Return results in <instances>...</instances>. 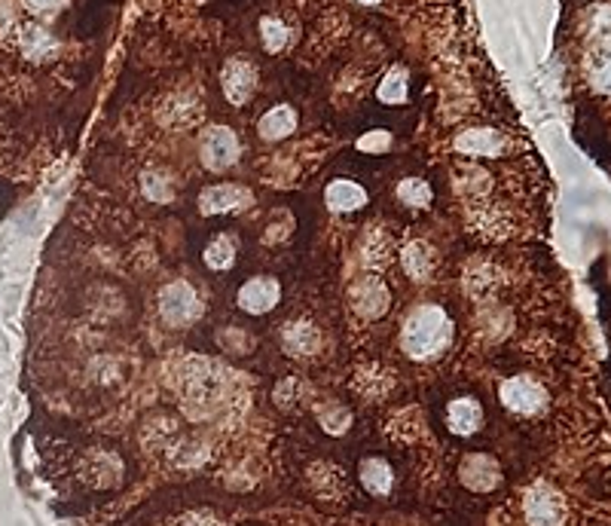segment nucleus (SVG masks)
Listing matches in <instances>:
<instances>
[{
    "mask_svg": "<svg viewBox=\"0 0 611 526\" xmlns=\"http://www.w3.org/2000/svg\"><path fill=\"white\" fill-rule=\"evenodd\" d=\"M324 203H328L333 214H351L367 205V190L358 181L337 178L328 184V190H324Z\"/></svg>",
    "mask_w": 611,
    "mask_h": 526,
    "instance_id": "nucleus-10",
    "label": "nucleus"
},
{
    "mask_svg": "<svg viewBox=\"0 0 611 526\" xmlns=\"http://www.w3.org/2000/svg\"><path fill=\"white\" fill-rule=\"evenodd\" d=\"M10 25H13V10H10V4H4V0H0V31L10 28Z\"/></svg>",
    "mask_w": 611,
    "mask_h": 526,
    "instance_id": "nucleus-28",
    "label": "nucleus"
},
{
    "mask_svg": "<svg viewBox=\"0 0 611 526\" xmlns=\"http://www.w3.org/2000/svg\"><path fill=\"white\" fill-rule=\"evenodd\" d=\"M199 154H202L205 169L212 172H227L230 165H236L241 147H239V135L227 126H212L205 129L202 144H199Z\"/></svg>",
    "mask_w": 611,
    "mask_h": 526,
    "instance_id": "nucleus-4",
    "label": "nucleus"
},
{
    "mask_svg": "<svg viewBox=\"0 0 611 526\" xmlns=\"http://www.w3.org/2000/svg\"><path fill=\"white\" fill-rule=\"evenodd\" d=\"M453 340V322L440 306H419L407 315L400 328V349L413 362H431Z\"/></svg>",
    "mask_w": 611,
    "mask_h": 526,
    "instance_id": "nucleus-1",
    "label": "nucleus"
},
{
    "mask_svg": "<svg viewBox=\"0 0 611 526\" xmlns=\"http://www.w3.org/2000/svg\"><path fill=\"white\" fill-rule=\"evenodd\" d=\"M251 203V194L248 187H241V184H217V187H208L202 190V196H199V208H202V214H227V212H236V208H245Z\"/></svg>",
    "mask_w": 611,
    "mask_h": 526,
    "instance_id": "nucleus-9",
    "label": "nucleus"
},
{
    "mask_svg": "<svg viewBox=\"0 0 611 526\" xmlns=\"http://www.w3.org/2000/svg\"><path fill=\"white\" fill-rule=\"evenodd\" d=\"M205 266L214 273H227L232 261H236V242H232L230 236H217L212 245L205 248Z\"/></svg>",
    "mask_w": 611,
    "mask_h": 526,
    "instance_id": "nucleus-21",
    "label": "nucleus"
},
{
    "mask_svg": "<svg viewBox=\"0 0 611 526\" xmlns=\"http://www.w3.org/2000/svg\"><path fill=\"white\" fill-rule=\"evenodd\" d=\"M498 401L517 416H535L547 407V392H544L541 382H535L532 377H510L501 382Z\"/></svg>",
    "mask_w": 611,
    "mask_h": 526,
    "instance_id": "nucleus-3",
    "label": "nucleus"
},
{
    "mask_svg": "<svg viewBox=\"0 0 611 526\" xmlns=\"http://www.w3.org/2000/svg\"><path fill=\"white\" fill-rule=\"evenodd\" d=\"M318 346H321V337H318V328L312 322L297 319V322H288L281 328V349L288 355H297V358L315 355Z\"/></svg>",
    "mask_w": 611,
    "mask_h": 526,
    "instance_id": "nucleus-11",
    "label": "nucleus"
},
{
    "mask_svg": "<svg viewBox=\"0 0 611 526\" xmlns=\"http://www.w3.org/2000/svg\"><path fill=\"white\" fill-rule=\"evenodd\" d=\"M526 521L529 526H563L566 521V502L563 496L547 487V483H535V487L526 492Z\"/></svg>",
    "mask_w": 611,
    "mask_h": 526,
    "instance_id": "nucleus-5",
    "label": "nucleus"
},
{
    "mask_svg": "<svg viewBox=\"0 0 611 526\" xmlns=\"http://www.w3.org/2000/svg\"><path fill=\"white\" fill-rule=\"evenodd\" d=\"M462 481L471 490H492L498 483V465L489 456H468L462 465Z\"/></svg>",
    "mask_w": 611,
    "mask_h": 526,
    "instance_id": "nucleus-16",
    "label": "nucleus"
},
{
    "mask_svg": "<svg viewBox=\"0 0 611 526\" xmlns=\"http://www.w3.org/2000/svg\"><path fill=\"white\" fill-rule=\"evenodd\" d=\"M141 184H144V194L150 199H156V203H169V199H172V181L165 178V174L147 172L144 178H141Z\"/></svg>",
    "mask_w": 611,
    "mask_h": 526,
    "instance_id": "nucleus-24",
    "label": "nucleus"
},
{
    "mask_svg": "<svg viewBox=\"0 0 611 526\" xmlns=\"http://www.w3.org/2000/svg\"><path fill=\"white\" fill-rule=\"evenodd\" d=\"M590 83H593V89L602 92V95H611V40L608 44H599V49L593 53Z\"/></svg>",
    "mask_w": 611,
    "mask_h": 526,
    "instance_id": "nucleus-20",
    "label": "nucleus"
},
{
    "mask_svg": "<svg viewBox=\"0 0 611 526\" xmlns=\"http://www.w3.org/2000/svg\"><path fill=\"white\" fill-rule=\"evenodd\" d=\"M398 199L409 208H425L431 203V187L422 178H404L398 184Z\"/></svg>",
    "mask_w": 611,
    "mask_h": 526,
    "instance_id": "nucleus-22",
    "label": "nucleus"
},
{
    "mask_svg": "<svg viewBox=\"0 0 611 526\" xmlns=\"http://www.w3.org/2000/svg\"><path fill=\"white\" fill-rule=\"evenodd\" d=\"M361 4H370L373 6V4H379V0H361Z\"/></svg>",
    "mask_w": 611,
    "mask_h": 526,
    "instance_id": "nucleus-29",
    "label": "nucleus"
},
{
    "mask_svg": "<svg viewBox=\"0 0 611 526\" xmlns=\"http://www.w3.org/2000/svg\"><path fill=\"white\" fill-rule=\"evenodd\" d=\"M389 306H391V294L382 279L364 275V279L355 282V288H351V309H355L361 319H379V315L389 313Z\"/></svg>",
    "mask_w": 611,
    "mask_h": 526,
    "instance_id": "nucleus-6",
    "label": "nucleus"
},
{
    "mask_svg": "<svg viewBox=\"0 0 611 526\" xmlns=\"http://www.w3.org/2000/svg\"><path fill=\"white\" fill-rule=\"evenodd\" d=\"M508 141L496 129H468L456 138V150L468 156H501Z\"/></svg>",
    "mask_w": 611,
    "mask_h": 526,
    "instance_id": "nucleus-12",
    "label": "nucleus"
},
{
    "mask_svg": "<svg viewBox=\"0 0 611 526\" xmlns=\"http://www.w3.org/2000/svg\"><path fill=\"white\" fill-rule=\"evenodd\" d=\"M590 31H593V37H599V44H608L611 40V6H599V10H593Z\"/></svg>",
    "mask_w": 611,
    "mask_h": 526,
    "instance_id": "nucleus-25",
    "label": "nucleus"
},
{
    "mask_svg": "<svg viewBox=\"0 0 611 526\" xmlns=\"http://www.w3.org/2000/svg\"><path fill=\"white\" fill-rule=\"evenodd\" d=\"M400 261H404L407 275H413L416 282H425L434 273V252L419 239L407 242L404 252H400Z\"/></svg>",
    "mask_w": 611,
    "mask_h": 526,
    "instance_id": "nucleus-18",
    "label": "nucleus"
},
{
    "mask_svg": "<svg viewBox=\"0 0 611 526\" xmlns=\"http://www.w3.org/2000/svg\"><path fill=\"white\" fill-rule=\"evenodd\" d=\"M25 4H28L34 13H53L64 4V0H25Z\"/></svg>",
    "mask_w": 611,
    "mask_h": 526,
    "instance_id": "nucleus-27",
    "label": "nucleus"
},
{
    "mask_svg": "<svg viewBox=\"0 0 611 526\" xmlns=\"http://www.w3.org/2000/svg\"><path fill=\"white\" fill-rule=\"evenodd\" d=\"M361 483L373 496H389L391 487H395V471H391V465L385 459L370 456L361 462Z\"/></svg>",
    "mask_w": 611,
    "mask_h": 526,
    "instance_id": "nucleus-17",
    "label": "nucleus"
},
{
    "mask_svg": "<svg viewBox=\"0 0 611 526\" xmlns=\"http://www.w3.org/2000/svg\"><path fill=\"white\" fill-rule=\"evenodd\" d=\"M407 89H409L407 71L404 68H391L389 74H385V80L379 83V89H376V95H379L382 104H404L407 102Z\"/></svg>",
    "mask_w": 611,
    "mask_h": 526,
    "instance_id": "nucleus-19",
    "label": "nucleus"
},
{
    "mask_svg": "<svg viewBox=\"0 0 611 526\" xmlns=\"http://www.w3.org/2000/svg\"><path fill=\"white\" fill-rule=\"evenodd\" d=\"M294 129H297V114H294V107H288V104H279V107H272V111H266L261 116V123H257V132H261L263 141H281Z\"/></svg>",
    "mask_w": 611,
    "mask_h": 526,
    "instance_id": "nucleus-14",
    "label": "nucleus"
},
{
    "mask_svg": "<svg viewBox=\"0 0 611 526\" xmlns=\"http://www.w3.org/2000/svg\"><path fill=\"white\" fill-rule=\"evenodd\" d=\"M159 315L172 328L192 324L202 315V297L196 294V288L190 282H172V285L159 291Z\"/></svg>",
    "mask_w": 611,
    "mask_h": 526,
    "instance_id": "nucleus-2",
    "label": "nucleus"
},
{
    "mask_svg": "<svg viewBox=\"0 0 611 526\" xmlns=\"http://www.w3.org/2000/svg\"><path fill=\"white\" fill-rule=\"evenodd\" d=\"M281 300V288L279 282L272 279V275H254V279H248L245 285L239 288V297L236 303L241 313L248 315H263L270 313V309Z\"/></svg>",
    "mask_w": 611,
    "mask_h": 526,
    "instance_id": "nucleus-7",
    "label": "nucleus"
},
{
    "mask_svg": "<svg viewBox=\"0 0 611 526\" xmlns=\"http://www.w3.org/2000/svg\"><path fill=\"white\" fill-rule=\"evenodd\" d=\"M221 86H223V95H227L230 104H245L257 89L254 65L245 62V58H230V62L223 65Z\"/></svg>",
    "mask_w": 611,
    "mask_h": 526,
    "instance_id": "nucleus-8",
    "label": "nucleus"
},
{
    "mask_svg": "<svg viewBox=\"0 0 611 526\" xmlns=\"http://www.w3.org/2000/svg\"><path fill=\"white\" fill-rule=\"evenodd\" d=\"M447 425L449 432L458 438H471L477 429L483 425V407L474 398H456L447 407Z\"/></svg>",
    "mask_w": 611,
    "mask_h": 526,
    "instance_id": "nucleus-13",
    "label": "nucleus"
},
{
    "mask_svg": "<svg viewBox=\"0 0 611 526\" xmlns=\"http://www.w3.org/2000/svg\"><path fill=\"white\" fill-rule=\"evenodd\" d=\"M261 37H263V44H266L270 53H281V49L291 44L288 25L279 22V19H263L261 22Z\"/></svg>",
    "mask_w": 611,
    "mask_h": 526,
    "instance_id": "nucleus-23",
    "label": "nucleus"
},
{
    "mask_svg": "<svg viewBox=\"0 0 611 526\" xmlns=\"http://www.w3.org/2000/svg\"><path fill=\"white\" fill-rule=\"evenodd\" d=\"M19 46L31 62H46V58L58 49L55 37L49 35L46 28H40V25H25L19 31Z\"/></svg>",
    "mask_w": 611,
    "mask_h": 526,
    "instance_id": "nucleus-15",
    "label": "nucleus"
},
{
    "mask_svg": "<svg viewBox=\"0 0 611 526\" xmlns=\"http://www.w3.org/2000/svg\"><path fill=\"white\" fill-rule=\"evenodd\" d=\"M389 147H391L389 132H367V135L358 141V150H364V154H382V150Z\"/></svg>",
    "mask_w": 611,
    "mask_h": 526,
    "instance_id": "nucleus-26",
    "label": "nucleus"
}]
</instances>
